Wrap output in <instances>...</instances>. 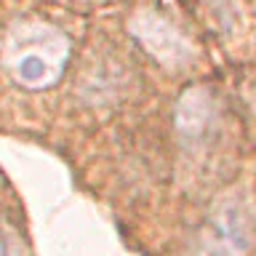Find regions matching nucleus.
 <instances>
[{"mask_svg": "<svg viewBox=\"0 0 256 256\" xmlns=\"http://www.w3.org/2000/svg\"><path fill=\"white\" fill-rule=\"evenodd\" d=\"M70 59V40L48 24L16 27L6 46V70L30 91L51 88L64 75Z\"/></svg>", "mask_w": 256, "mask_h": 256, "instance_id": "1", "label": "nucleus"}, {"mask_svg": "<svg viewBox=\"0 0 256 256\" xmlns=\"http://www.w3.org/2000/svg\"><path fill=\"white\" fill-rule=\"evenodd\" d=\"M203 256H240L248 248V238L235 219V211H224L214 222V232L203 238Z\"/></svg>", "mask_w": 256, "mask_h": 256, "instance_id": "2", "label": "nucleus"}, {"mask_svg": "<svg viewBox=\"0 0 256 256\" xmlns=\"http://www.w3.org/2000/svg\"><path fill=\"white\" fill-rule=\"evenodd\" d=\"M0 256H11V248H8V240H6L3 224H0Z\"/></svg>", "mask_w": 256, "mask_h": 256, "instance_id": "3", "label": "nucleus"}]
</instances>
